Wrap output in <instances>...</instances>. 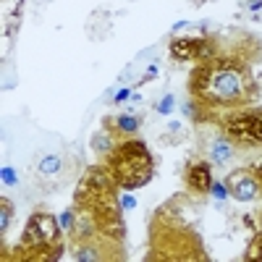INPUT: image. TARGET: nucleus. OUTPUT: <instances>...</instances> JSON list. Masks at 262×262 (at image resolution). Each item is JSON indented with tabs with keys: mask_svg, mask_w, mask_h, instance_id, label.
Here are the masks:
<instances>
[{
	"mask_svg": "<svg viewBox=\"0 0 262 262\" xmlns=\"http://www.w3.org/2000/svg\"><path fill=\"white\" fill-rule=\"evenodd\" d=\"M191 92L205 105H238L249 97L244 69L231 60H210L191 74Z\"/></svg>",
	"mask_w": 262,
	"mask_h": 262,
	"instance_id": "f257e3e1",
	"label": "nucleus"
},
{
	"mask_svg": "<svg viewBox=\"0 0 262 262\" xmlns=\"http://www.w3.org/2000/svg\"><path fill=\"white\" fill-rule=\"evenodd\" d=\"M105 170H107V176L113 179V184H118L123 189H137V186L147 184V179L152 176L149 152L144 149L142 142L118 144L116 149H111V155H107Z\"/></svg>",
	"mask_w": 262,
	"mask_h": 262,
	"instance_id": "f03ea898",
	"label": "nucleus"
},
{
	"mask_svg": "<svg viewBox=\"0 0 262 262\" xmlns=\"http://www.w3.org/2000/svg\"><path fill=\"white\" fill-rule=\"evenodd\" d=\"M55 249H58V223H55V217L48 215V212L32 215L24 236H21L18 252H32V257L39 259V257H45L42 252H48L50 257H58Z\"/></svg>",
	"mask_w": 262,
	"mask_h": 262,
	"instance_id": "7ed1b4c3",
	"label": "nucleus"
},
{
	"mask_svg": "<svg viewBox=\"0 0 262 262\" xmlns=\"http://www.w3.org/2000/svg\"><path fill=\"white\" fill-rule=\"evenodd\" d=\"M226 128H228V137H233L236 142H242V144L262 142V111L236 113V116L228 118Z\"/></svg>",
	"mask_w": 262,
	"mask_h": 262,
	"instance_id": "20e7f679",
	"label": "nucleus"
},
{
	"mask_svg": "<svg viewBox=\"0 0 262 262\" xmlns=\"http://www.w3.org/2000/svg\"><path fill=\"white\" fill-rule=\"evenodd\" d=\"M259 189H262L259 179L254 176V173H249V170H242V173H233L231 176V194L236 196L238 202L254 200V196L259 194Z\"/></svg>",
	"mask_w": 262,
	"mask_h": 262,
	"instance_id": "39448f33",
	"label": "nucleus"
},
{
	"mask_svg": "<svg viewBox=\"0 0 262 262\" xmlns=\"http://www.w3.org/2000/svg\"><path fill=\"white\" fill-rule=\"evenodd\" d=\"M34 173H37V179L45 181V184L60 179V176H63V158H60V155L42 158V160L37 163V170H34Z\"/></svg>",
	"mask_w": 262,
	"mask_h": 262,
	"instance_id": "423d86ee",
	"label": "nucleus"
},
{
	"mask_svg": "<svg viewBox=\"0 0 262 262\" xmlns=\"http://www.w3.org/2000/svg\"><path fill=\"white\" fill-rule=\"evenodd\" d=\"M186 184L194 191H207L210 189V165L207 163H194L186 168Z\"/></svg>",
	"mask_w": 262,
	"mask_h": 262,
	"instance_id": "0eeeda50",
	"label": "nucleus"
},
{
	"mask_svg": "<svg viewBox=\"0 0 262 262\" xmlns=\"http://www.w3.org/2000/svg\"><path fill=\"white\" fill-rule=\"evenodd\" d=\"M210 149H212V158H215L217 163H223V160H228V158H231V152H233V144H231L228 139H215Z\"/></svg>",
	"mask_w": 262,
	"mask_h": 262,
	"instance_id": "6e6552de",
	"label": "nucleus"
},
{
	"mask_svg": "<svg viewBox=\"0 0 262 262\" xmlns=\"http://www.w3.org/2000/svg\"><path fill=\"white\" fill-rule=\"evenodd\" d=\"M92 147H95L97 152H107V149L116 147V144H113V137L107 134V131H100V134L92 137Z\"/></svg>",
	"mask_w": 262,
	"mask_h": 262,
	"instance_id": "1a4fd4ad",
	"label": "nucleus"
},
{
	"mask_svg": "<svg viewBox=\"0 0 262 262\" xmlns=\"http://www.w3.org/2000/svg\"><path fill=\"white\" fill-rule=\"evenodd\" d=\"M3 212H0V233H6L8 231V223H11V217H13V207L8 205V200H3Z\"/></svg>",
	"mask_w": 262,
	"mask_h": 262,
	"instance_id": "9d476101",
	"label": "nucleus"
},
{
	"mask_svg": "<svg viewBox=\"0 0 262 262\" xmlns=\"http://www.w3.org/2000/svg\"><path fill=\"white\" fill-rule=\"evenodd\" d=\"M118 123H121L118 128H123V131H134L139 121H137V118H126V116H123V118H118Z\"/></svg>",
	"mask_w": 262,
	"mask_h": 262,
	"instance_id": "9b49d317",
	"label": "nucleus"
},
{
	"mask_svg": "<svg viewBox=\"0 0 262 262\" xmlns=\"http://www.w3.org/2000/svg\"><path fill=\"white\" fill-rule=\"evenodd\" d=\"M257 173H259V176H262V163H259V165H257Z\"/></svg>",
	"mask_w": 262,
	"mask_h": 262,
	"instance_id": "f8f14e48",
	"label": "nucleus"
}]
</instances>
